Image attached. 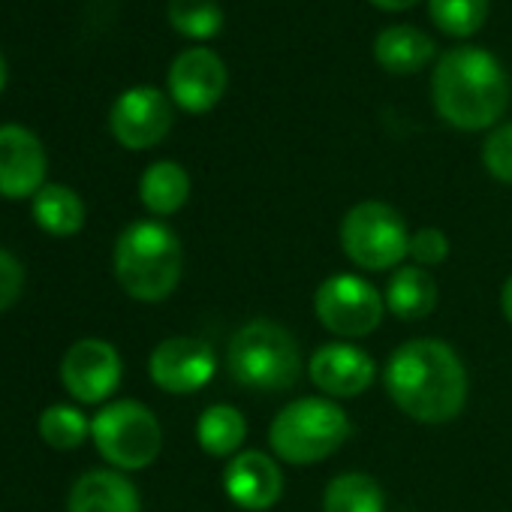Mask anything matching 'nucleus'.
<instances>
[{"mask_svg": "<svg viewBox=\"0 0 512 512\" xmlns=\"http://www.w3.org/2000/svg\"><path fill=\"white\" fill-rule=\"evenodd\" d=\"M31 211L37 226L46 229L49 235H76L85 226V202L79 199L76 190L64 184H46L34 196Z\"/></svg>", "mask_w": 512, "mask_h": 512, "instance_id": "obj_20", "label": "nucleus"}, {"mask_svg": "<svg viewBox=\"0 0 512 512\" xmlns=\"http://www.w3.org/2000/svg\"><path fill=\"white\" fill-rule=\"evenodd\" d=\"M482 163L497 181L512 184V121L488 133L482 145Z\"/></svg>", "mask_w": 512, "mask_h": 512, "instance_id": "obj_26", "label": "nucleus"}, {"mask_svg": "<svg viewBox=\"0 0 512 512\" xmlns=\"http://www.w3.org/2000/svg\"><path fill=\"white\" fill-rule=\"evenodd\" d=\"M308 377L329 398H356L377 380V365L362 347L335 341L314 350Z\"/></svg>", "mask_w": 512, "mask_h": 512, "instance_id": "obj_15", "label": "nucleus"}, {"mask_svg": "<svg viewBox=\"0 0 512 512\" xmlns=\"http://www.w3.org/2000/svg\"><path fill=\"white\" fill-rule=\"evenodd\" d=\"M500 311H503V317H506L509 326H512V275L506 278V284H503V290H500Z\"/></svg>", "mask_w": 512, "mask_h": 512, "instance_id": "obj_29", "label": "nucleus"}, {"mask_svg": "<svg viewBox=\"0 0 512 512\" xmlns=\"http://www.w3.org/2000/svg\"><path fill=\"white\" fill-rule=\"evenodd\" d=\"M7 85V64H4V55H0V91Z\"/></svg>", "mask_w": 512, "mask_h": 512, "instance_id": "obj_31", "label": "nucleus"}, {"mask_svg": "<svg viewBox=\"0 0 512 512\" xmlns=\"http://www.w3.org/2000/svg\"><path fill=\"white\" fill-rule=\"evenodd\" d=\"M184 253L178 235L160 220L130 223L115 244V278L136 302H163L181 281Z\"/></svg>", "mask_w": 512, "mask_h": 512, "instance_id": "obj_3", "label": "nucleus"}, {"mask_svg": "<svg viewBox=\"0 0 512 512\" xmlns=\"http://www.w3.org/2000/svg\"><path fill=\"white\" fill-rule=\"evenodd\" d=\"M383 299L398 320H425L437 308V281L422 266H398Z\"/></svg>", "mask_w": 512, "mask_h": 512, "instance_id": "obj_18", "label": "nucleus"}, {"mask_svg": "<svg viewBox=\"0 0 512 512\" xmlns=\"http://www.w3.org/2000/svg\"><path fill=\"white\" fill-rule=\"evenodd\" d=\"M350 431V416L332 398H299L275 416L269 443L281 461L308 467L335 455Z\"/></svg>", "mask_w": 512, "mask_h": 512, "instance_id": "obj_5", "label": "nucleus"}, {"mask_svg": "<svg viewBox=\"0 0 512 512\" xmlns=\"http://www.w3.org/2000/svg\"><path fill=\"white\" fill-rule=\"evenodd\" d=\"M371 4L380 10H389V13H401V10H410L413 4H419V0H371Z\"/></svg>", "mask_w": 512, "mask_h": 512, "instance_id": "obj_30", "label": "nucleus"}, {"mask_svg": "<svg viewBox=\"0 0 512 512\" xmlns=\"http://www.w3.org/2000/svg\"><path fill=\"white\" fill-rule=\"evenodd\" d=\"M46 148L43 142L19 124L0 127V196L4 199H34L46 184Z\"/></svg>", "mask_w": 512, "mask_h": 512, "instance_id": "obj_14", "label": "nucleus"}, {"mask_svg": "<svg viewBox=\"0 0 512 512\" xmlns=\"http://www.w3.org/2000/svg\"><path fill=\"white\" fill-rule=\"evenodd\" d=\"M410 256H413V263L422 266V269L440 266L446 256H449V238H446V232H440L434 226L416 229L410 235Z\"/></svg>", "mask_w": 512, "mask_h": 512, "instance_id": "obj_27", "label": "nucleus"}, {"mask_svg": "<svg viewBox=\"0 0 512 512\" xmlns=\"http://www.w3.org/2000/svg\"><path fill=\"white\" fill-rule=\"evenodd\" d=\"M374 58L383 70H389L395 76H407V73H419L425 64H431L434 43L428 34H422L413 25H392V28L380 31V37L374 43Z\"/></svg>", "mask_w": 512, "mask_h": 512, "instance_id": "obj_17", "label": "nucleus"}, {"mask_svg": "<svg viewBox=\"0 0 512 512\" xmlns=\"http://www.w3.org/2000/svg\"><path fill=\"white\" fill-rule=\"evenodd\" d=\"M64 389L82 404L106 401L121 383V356L109 341L85 338L76 341L61 362Z\"/></svg>", "mask_w": 512, "mask_h": 512, "instance_id": "obj_10", "label": "nucleus"}, {"mask_svg": "<svg viewBox=\"0 0 512 512\" xmlns=\"http://www.w3.org/2000/svg\"><path fill=\"white\" fill-rule=\"evenodd\" d=\"M97 452L121 470H142L157 461L163 449V431L157 416L139 401H115L103 407L91 422Z\"/></svg>", "mask_w": 512, "mask_h": 512, "instance_id": "obj_7", "label": "nucleus"}, {"mask_svg": "<svg viewBox=\"0 0 512 512\" xmlns=\"http://www.w3.org/2000/svg\"><path fill=\"white\" fill-rule=\"evenodd\" d=\"M431 100L446 124L470 133L485 130L497 124L509 106V79L491 52L461 46L437 61Z\"/></svg>", "mask_w": 512, "mask_h": 512, "instance_id": "obj_2", "label": "nucleus"}, {"mask_svg": "<svg viewBox=\"0 0 512 512\" xmlns=\"http://www.w3.org/2000/svg\"><path fill=\"white\" fill-rule=\"evenodd\" d=\"M70 512H139L136 485L115 470H91L76 479L67 500Z\"/></svg>", "mask_w": 512, "mask_h": 512, "instance_id": "obj_16", "label": "nucleus"}, {"mask_svg": "<svg viewBox=\"0 0 512 512\" xmlns=\"http://www.w3.org/2000/svg\"><path fill=\"white\" fill-rule=\"evenodd\" d=\"M383 383L395 407L425 425L452 422L467 404V371L458 353L437 338L401 344L389 356Z\"/></svg>", "mask_w": 512, "mask_h": 512, "instance_id": "obj_1", "label": "nucleus"}, {"mask_svg": "<svg viewBox=\"0 0 512 512\" xmlns=\"http://www.w3.org/2000/svg\"><path fill=\"white\" fill-rule=\"evenodd\" d=\"M25 287V269L10 250L0 247V314L10 311Z\"/></svg>", "mask_w": 512, "mask_h": 512, "instance_id": "obj_28", "label": "nucleus"}, {"mask_svg": "<svg viewBox=\"0 0 512 512\" xmlns=\"http://www.w3.org/2000/svg\"><path fill=\"white\" fill-rule=\"evenodd\" d=\"M323 512H386V494L368 473H341L326 485Z\"/></svg>", "mask_w": 512, "mask_h": 512, "instance_id": "obj_22", "label": "nucleus"}, {"mask_svg": "<svg viewBox=\"0 0 512 512\" xmlns=\"http://www.w3.org/2000/svg\"><path fill=\"white\" fill-rule=\"evenodd\" d=\"M431 22L449 37H473L488 16V0H428Z\"/></svg>", "mask_w": 512, "mask_h": 512, "instance_id": "obj_24", "label": "nucleus"}, {"mask_svg": "<svg viewBox=\"0 0 512 512\" xmlns=\"http://www.w3.org/2000/svg\"><path fill=\"white\" fill-rule=\"evenodd\" d=\"M88 431H91V422L85 419L79 407H70V404H55L40 416V437L52 449H76L85 443Z\"/></svg>", "mask_w": 512, "mask_h": 512, "instance_id": "obj_25", "label": "nucleus"}, {"mask_svg": "<svg viewBox=\"0 0 512 512\" xmlns=\"http://www.w3.org/2000/svg\"><path fill=\"white\" fill-rule=\"evenodd\" d=\"M341 247L353 266L365 272H386L398 269L404 256H410V232L392 205L368 199L344 214Z\"/></svg>", "mask_w": 512, "mask_h": 512, "instance_id": "obj_6", "label": "nucleus"}, {"mask_svg": "<svg viewBox=\"0 0 512 512\" xmlns=\"http://www.w3.org/2000/svg\"><path fill=\"white\" fill-rule=\"evenodd\" d=\"M244 437H247V422L232 404H211L196 422V440L214 458L238 455Z\"/></svg>", "mask_w": 512, "mask_h": 512, "instance_id": "obj_21", "label": "nucleus"}, {"mask_svg": "<svg viewBox=\"0 0 512 512\" xmlns=\"http://www.w3.org/2000/svg\"><path fill=\"white\" fill-rule=\"evenodd\" d=\"M151 380L172 395H190L199 392L217 371V356L211 344L187 335L166 338L154 347L148 362Z\"/></svg>", "mask_w": 512, "mask_h": 512, "instance_id": "obj_11", "label": "nucleus"}, {"mask_svg": "<svg viewBox=\"0 0 512 512\" xmlns=\"http://www.w3.org/2000/svg\"><path fill=\"white\" fill-rule=\"evenodd\" d=\"M226 91V67L211 49H187L169 67V94L190 115L211 112Z\"/></svg>", "mask_w": 512, "mask_h": 512, "instance_id": "obj_12", "label": "nucleus"}, {"mask_svg": "<svg viewBox=\"0 0 512 512\" xmlns=\"http://www.w3.org/2000/svg\"><path fill=\"white\" fill-rule=\"evenodd\" d=\"M317 320L338 338L371 335L386 314V299L359 275H332L314 296Z\"/></svg>", "mask_w": 512, "mask_h": 512, "instance_id": "obj_8", "label": "nucleus"}, {"mask_svg": "<svg viewBox=\"0 0 512 512\" xmlns=\"http://www.w3.org/2000/svg\"><path fill=\"white\" fill-rule=\"evenodd\" d=\"M109 127L112 136L130 151L154 148L172 130V103L163 91L151 85L130 88L115 100L109 112Z\"/></svg>", "mask_w": 512, "mask_h": 512, "instance_id": "obj_9", "label": "nucleus"}, {"mask_svg": "<svg viewBox=\"0 0 512 512\" xmlns=\"http://www.w3.org/2000/svg\"><path fill=\"white\" fill-rule=\"evenodd\" d=\"M223 491L226 497L247 509V512H266L284 494V473L260 449H244L232 455L223 467Z\"/></svg>", "mask_w": 512, "mask_h": 512, "instance_id": "obj_13", "label": "nucleus"}, {"mask_svg": "<svg viewBox=\"0 0 512 512\" xmlns=\"http://www.w3.org/2000/svg\"><path fill=\"white\" fill-rule=\"evenodd\" d=\"M187 196H190V175L184 172V166L172 160L151 163L139 181V199L157 217H166L184 208Z\"/></svg>", "mask_w": 512, "mask_h": 512, "instance_id": "obj_19", "label": "nucleus"}, {"mask_svg": "<svg viewBox=\"0 0 512 512\" xmlns=\"http://www.w3.org/2000/svg\"><path fill=\"white\" fill-rule=\"evenodd\" d=\"M169 22L190 40H211L223 28L217 0H169Z\"/></svg>", "mask_w": 512, "mask_h": 512, "instance_id": "obj_23", "label": "nucleus"}, {"mask_svg": "<svg viewBox=\"0 0 512 512\" xmlns=\"http://www.w3.org/2000/svg\"><path fill=\"white\" fill-rule=\"evenodd\" d=\"M229 377L250 392H287L302 377V353L296 338L272 323L250 320L244 323L226 347Z\"/></svg>", "mask_w": 512, "mask_h": 512, "instance_id": "obj_4", "label": "nucleus"}]
</instances>
